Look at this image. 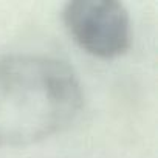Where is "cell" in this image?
<instances>
[{
	"instance_id": "obj_1",
	"label": "cell",
	"mask_w": 158,
	"mask_h": 158,
	"mask_svg": "<svg viewBox=\"0 0 158 158\" xmlns=\"http://www.w3.org/2000/svg\"><path fill=\"white\" fill-rule=\"evenodd\" d=\"M82 102L81 81L67 62L33 53L0 57V147L30 146L62 132Z\"/></svg>"
},
{
	"instance_id": "obj_2",
	"label": "cell",
	"mask_w": 158,
	"mask_h": 158,
	"mask_svg": "<svg viewBox=\"0 0 158 158\" xmlns=\"http://www.w3.org/2000/svg\"><path fill=\"white\" fill-rule=\"evenodd\" d=\"M62 22L74 44L95 57L115 59L130 48V16L116 0L68 2L62 10Z\"/></svg>"
}]
</instances>
